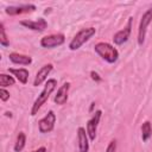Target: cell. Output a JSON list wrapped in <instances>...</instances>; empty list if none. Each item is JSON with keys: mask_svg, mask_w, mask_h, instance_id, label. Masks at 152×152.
<instances>
[{"mask_svg": "<svg viewBox=\"0 0 152 152\" xmlns=\"http://www.w3.org/2000/svg\"><path fill=\"white\" fill-rule=\"evenodd\" d=\"M56 87H57V81L55 78H49L48 82L45 83L43 90L40 91V94L38 95V97L34 100V102L32 104V108H31V115L32 116H34L38 113V110L42 108V106L49 100L50 95L56 89Z\"/></svg>", "mask_w": 152, "mask_h": 152, "instance_id": "6da1fadb", "label": "cell"}, {"mask_svg": "<svg viewBox=\"0 0 152 152\" xmlns=\"http://www.w3.org/2000/svg\"><path fill=\"white\" fill-rule=\"evenodd\" d=\"M94 50L103 61H106L109 64L115 63L118 61V58H119V51L116 50V48H114L109 43L100 42V43L95 44Z\"/></svg>", "mask_w": 152, "mask_h": 152, "instance_id": "7a4b0ae2", "label": "cell"}, {"mask_svg": "<svg viewBox=\"0 0 152 152\" xmlns=\"http://www.w3.org/2000/svg\"><path fill=\"white\" fill-rule=\"evenodd\" d=\"M96 33V28L95 27H84V28H81L75 36L74 38L70 40L69 43V49L71 51H76L78 50L84 43H87L94 34Z\"/></svg>", "mask_w": 152, "mask_h": 152, "instance_id": "3957f363", "label": "cell"}, {"mask_svg": "<svg viewBox=\"0 0 152 152\" xmlns=\"http://www.w3.org/2000/svg\"><path fill=\"white\" fill-rule=\"evenodd\" d=\"M152 21V6L141 15L140 23H139V28H138V45L142 46V44L145 43V38H146V32H147V27Z\"/></svg>", "mask_w": 152, "mask_h": 152, "instance_id": "277c9868", "label": "cell"}, {"mask_svg": "<svg viewBox=\"0 0 152 152\" xmlns=\"http://www.w3.org/2000/svg\"><path fill=\"white\" fill-rule=\"evenodd\" d=\"M55 124H56V114L53 110H49L44 118H42L38 121V129L40 133L45 134V133H50L53 131L55 128Z\"/></svg>", "mask_w": 152, "mask_h": 152, "instance_id": "5b68a950", "label": "cell"}, {"mask_svg": "<svg viewBox=\"0 0 152 152\" xmlns=\"http://www.w3.org/2000/svg\"><path fill=\"white\" fill-rule=\"evenodd\" d=\"M65 42V36L63 33H55L45 36L40 39V46L45 49H52L63 45Z\"/></svg>", "mask_w": 152, "mask_h": 152, "instance_id": "8992f818", "label": "cell"}, {"mask_svg": "<svg viewBox=\"0 0 152 152\" xmlns=\"http://www.w3.org/2000/svg\"><path fill=\"white\" fill-rule=\"evenodd\" d=\"M132 26H133V17H129L128 20H127V24L126 26L118 31L114 36H113V42L115 45H122L124 43H126L131 36V32H132Z\"/></svg>", "mask_w": 152, "mask_h": 152, "instance_id": "52a82bcc", "label": "cell"}, {"mask_svg": "<svg viewBox=\"0 0 152 152\" xmlns=\"http://www.w3.org/2000/svg\"><path fill=\"white\" fill-rule=\"evenodd\" d=\"M101 116H102V110L97 109V110H95L93 116L87 122V134H88L90 141H94L96 138V131H97V126L101 120Z\"/></svg>", "mask_w": 152, "mask_h": 152, "instance_id": "ba28073f", "label": "cell"}, {"mask_svg": "<svg viewBox=\"0 0 152 152\" xmlns=\"http://www.w3.org/2000/svg\"><path fill=\"white\" fill-rule=\"evenodd\" d=\"M20 25L25 26L28 30L32 31H37V32H42L48 27V21L44 18H39L38 20H30V19H25L20 21Z\"/></svg>", "mask_w": 152, "mask_h": 152, "instance_id": "9c48e42d", "label": "cell"}, {"mask_svg": "<svg viewBox=\"0 0 152 152\" xmlns=\"http://www.w3.org/2000/svg\"><path fill=\"white\" fill-rule=\"evenodd\" d=\"M52 70H53V65H52L51 63L43 65V66L37 71V74H36V77H34V80H33V86H34V87H38V86H40L42 83H44V82L46 81L48 76L50 75V72H51Z\"/></svg>", "mask_w": 152, "mask_h": 152, "instance_id": "30bf717a", "label": "cell"}, {"mask_svg": "<svg viewBox=\"0 0 152 152\" xmlns=\"http://www.w3.org/2000/svg\"><path fill=\"white\" fill-rule=\"evenodd\" d=\"M34 10H36V6L33 4H25V5H20V6H8V7H6L5 12L8 15H18V14H23V13L33 12Z\"/></svg>", "mask_w": 152, "mask_h": 152, "instance_id": "8fae6325", "label": "cell"}, {"mask_svg": "<svg viewBox=\"0 0 152 152\" xmlns=\"http://www.w3.org/2000/svg\"><path fill=\"white\" fill-rule=\"evenodd\" d=\"M69 89H70V83L69 82H64L58 89H57V93L53 97V102L56 104H64L66 101H68V94H69Z\"/></svg>", "mask_w": 152, "mask_h": 152, "instance_id": "7c38bea8", "label": "cell"}, {"mask_svg": "<svg viewBox=\"0 0 152 152\" xmlns=\"http://www.w3.org/2000/svg\"><path fill=\"white\" fill-rule=\"evenodd\" d=\"M77 140H78L80 152H89V137L84 127L77 128Z\"/></svg>", "mask_w": 152, "mask_h": 152, "instance_id": "4fadbf2b", "label": "cell"}, {"mask_svg": "<svg viewBox=\"0 0 152 152\" xmlns=\"http://www.w3.org/2000/svg\"><path fill=\"white\" fill-rule=\"evenodd\" d=\"M8 58L12 63L14 64H19V65H30L32 63V58L27 55H23V53H18V52H11L8 55Z\"/></svg>", "mask_w": 152, "mask_h": 152, "instance_id": "5bb4252c", "label": "cell"}, {"mask_svg": "<svg viewBox=\"0 0 152 152\" xmlns=\"http://www.w3.org/2000/svg\"><path fill=\"white\" fill-rule=\"evenodd\" d=\"M8 72L12 74L21 84H26L28 81V70L25 68H19V69H14V68H8Z\"/></svg>", "mask_w": 152, "mask_h": 152, "instance_id": "9a60e30c", "label": "cell"}, {"mask_svg": "<svg viewBox=\"0 0 152 152\" xmlns=\"http://www.w3.org/2000/svg\"><path fill=\"white\" fill-rule=\"evenodd\" d=\"M152 137V126L150 121H145L141 125V139L144 142L148 141V139Z\"/></svg>", "mask_w": 152, "mask_h": 152, "instance_id": "2e32d148", "label": "cell"}, {"mask_svg": "<svg viewBox=\"0 0 152 152\" xmlns=\"http://www.w3.org/2000/svg\"><path fill=\"white\" fill-rule=\"evenodd\" d=\"M25 144H26V135L24 132H19L18 135H17V140L14 142V151L15 152H21L25 147Z\"/></svg>", "mask_w": 152, "mask_h": 152, "instance_id": "e0dca14e", "label": "cell"}, {"mask_svg": "<svg viewBox=\"0 0 152 152\" xmlns=\"http://www.w3.org/2000/svg\"><path fill=\"white\" fill-rule=\"evenodd\" d=\"M14 83H15V80L13 76H10L6 74H0V87L1 88L14 86Z\"/></svg>", "mask_w": 152, "mask_h": 152, "instance_id": "ac0fdd59", "label": "cell"}, {"mask_svg": "<svg viewBox=\"0 0 152 152\" xmlns=\"http://www.w3.org/2000/svg\"><path fill=\"white\" fill-rule=\"evenodd\" d=\"M0 45L6 48L10 45V39L6 34V31H5V26H4V23L0 24Z\"/></svg>", "mask_w": 152, "mask_h": 152, "instance_id": "d6986e66", "label": "cell"}, {"mask_svg": "<svg viewBox=\"0 0 152 152\" xmlns=\"http://www.w3.org/2000/svg\"><path fill=\"white\" fill-rule=\"evenodd\" d=\"M0 99L2 102H6L10 99V91H7L5 88H1L0 89Z\"/></svg>", "mask_w": 152, "mask_h": 152, "instance_id": "ffe728a7", "label": "cell"}, {"mask_svg": "<svg viewBox=\"0 0 152 152\" xmlns=\"http://www.w3.org/2000/svg\"><path fill=\"white\" fill-rule=\"evenodd\" d=\"M115 150H116V141L115 140H112L108 144V146L106 148V152H115Z\"/></svg>", "mask_w": 152, "mask_h": 152, "instance_id": "44dd1931", "label": "cell"}, {"mask_svg": "<svg viewBox=\"0 0 152 152\" xmlns=\"http://www.w3.org/2000/svg\"><path fill=\"white\" fill-rule=\"evenodd\" d=\"M90 77H91V80L93 81H95V82H101L102 81V77L96 72V71H90Z\"/></svg>", "mask_w": 152, "mask_h": 152, "instance_id": "7402d4cb", "label": "cell"}, {"mask_svg": "<svg viewBox=\"0 0 152 152\" xmlns=\"http://www.w3.org/2000/svg\"><path fill=\"white\" fill-rule=\"evenodd\" d=\"M32 152H46V148H45L44 146H40V147H38L37 150H34V151H32Z\"/></svg>", "mask_w": 152, "mask_h": 152, "instance_id": "603a6c76", "label": "cell"}, {"mask_svg": "<svg viewBox=\"0 0 152 152\" xmlns=\"http://www.w3.org/2000/svg\"><path fill=\"white\" fill-rule=\"evenodd\" d=\"M94 104H95V103H94V102H93V103H91V106H90V109H89V110H90V112H93V108H94Z\"/></svg>", "mask_w": 152, "mask_h": 152, "instance_id": "cb8c5ba5", "label": "cell"}]
</instances>
